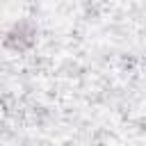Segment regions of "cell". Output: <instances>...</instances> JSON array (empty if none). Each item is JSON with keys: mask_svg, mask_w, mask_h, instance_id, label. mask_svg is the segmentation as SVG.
<instances>
[{"mask_svg": "<svg viewBox=\"0 0 146 146\" xmlns=\"http://www.w3.org/2000/svg\"><path fill=\"white\" fill-rule=\"evenodd\" d=\"M39 43V25L32 18L14 21L2 34V48L14 55H25Z\"/></svg>", "mask_w": 146, "mask_h": 146, "instance_id": "6da1fadb", "label": "cell"}]
</instances>
